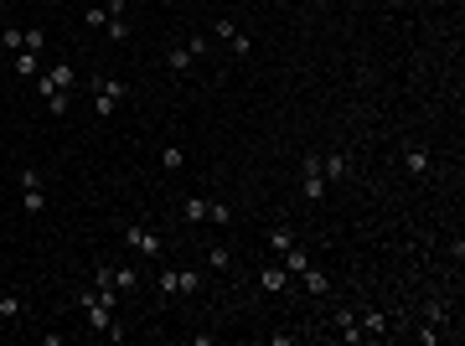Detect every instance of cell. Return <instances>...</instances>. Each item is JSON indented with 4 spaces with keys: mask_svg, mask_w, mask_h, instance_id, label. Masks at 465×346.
Returning <instances> with one entry per match:
<instances>
[{
    "mask_svg": "<svg viewBox=\"0 0 465 346\" xmlns=\"http://www.w3.org/2000/svg\"><path fill=\"white\" fill-rule=\"evenodd\" d=\"M21 212H26V218H41V212H47V191H41V186H21Z\"/></svg>",
    "mask_w": 465,
    "mask_h": 346,
    "instance_id": "obj_10",
    "label": "cell"
},
{
    "mask_svg": "<svg viewBox=\"0 0 465 346\" xmlns=\"http://www.w3.org/2000/svg\"><path fill=\"white\" fill-rule=\"evenodd\" d=\"M21 315H26V295H0V320H21Z\"/></svg>",
    "mask_w": 465,
    "mask_h": 346,
    "instance_id": "obj_13",
    "label": "cell"
},
{
    "mask_svg": "<svg viewBox=\"0 0 465 346\" xmlns=\"http://www.w3.org/2000/svg\"><path fill=\"white\" fill-rule=\"evenodd\" d=\"M264 243H269V253H284V248H290V243H295V233H290V228H284V223H274L269 233H264Z\"/></svg>",
    "mask_w": 465,
    "mask_h": 346,
    "instance_id": "obj_14",
    "label": "cell"
},
{
    "mask_svg": "<svg viewBox=\"0 0 465 346\" xmlns=\"http://www.w3.org/2000/svg\"><path fill=\"white\" fill-rule=\"evenodd\" d=\"M0 26H6V6H0Z\"/></svg>",
    "mask_w": 465,
    "mask_h": 346,
    "instance_id": "obj_30",
    "label": "cell"
},
{
    "mask_svg": "<svg viewBox=\"0 0 465 346\" xmlns=\"http://www.w3.org/2000/svg\"><path fill=\"white\" fill-rule=\"evenodd\" d=\"M212 36H217V41H228V47H233L238 57H249V47H254V41H249V36H243V31L233 26V21H228V16H223V21H212Z\"/></svg>",
    "mask_w": 465,
    "mask_h": 346,
    "instance_id": "obj_4",
    "label": "cell"
},
{
    "mask_svg": "<svg viewBox=\"0 0 465 346\" xmlns=\"http://www.w3.org/2000/svg\"><path fill=\"white\" fill-rule=\"evenodd\" d=\"M41 78H47V83H52L57 93H73V88H78V68H73L68 57H62V62H52V68L41 73Z\"/></svg>",
    "mask_w": 465,
    "mask_h": 346,
    "instance_id": "obj_5",
    "label": "cell"
},
{
    "mask_svg": "<svg viewBox=\"0 0 465 346\" xmlns=\"http://www.w3.org/2000/svg\"><path fill=\"white\" fill-rule=\"evenodd\" d=\"M155 290H161V295H176V269H161V279H155Z\"/></svg>",
    "mask_w": 465,
    "mask_h": 346,
    "instance_id": "obj_27",
    "label": "cell"
},
{
    "mask_svg": "<svg viewBox=\"0 0 465 346\" xmlns=\"http://www.w3.org/2000/svg\"><path fill=\"white\" fill-rule=\"evenodd\" d=\"M321 171H326V186H336L351 176V161L341 156V150H331V156H321Z\"/></svg>",
    "mask_w": 465,
    "mask_h": 346,
    "instance_id": "obj_7",
    "label": "cell"
},
{
    "mask_svg": "<svg viewBox=\"0 0 465 346\" xmlns=\"http://www.w3.org/2000/svg\"><path fill=\"white\" fill-rule=\"evenodd\" d=\"M166 68H171L176 78H186V73L196 68V52L186 47V41H176V47H166Z\"/></svg>",
    "mask_w": 465,
    "mask_h": 346,
    "instance_id": "obj_6",
    "label": "cell"
},
{
    "mask_svg": "<svg viewBox=\"0 0 465 346\" xmlns=\"http://www.w3.org/2000/svg\"><path fill=\"white\" fill-rule=\"evenodd\" d=\"M279 264H284V274H290V279H295V274H305V269H310V253H305L300 243H290V248H284V253H279Z\"/></svg>",
    "mask_w": 465,
    "mask_h": 346,
    "instance_id": "obj_9",
    "label": "cell"
},
{
    "mask_svg": "<svg viewBox=\"0 0 465 346\" xmlns=\"http://www.w3.org/2000/svg\"><path fill=\"white\" fill-rule=\"evenodd\" d=\"M104 11H109V6H104ZM104 31H109V41H124V36H129V21H124V11H119V16H109V26H104Z\"/></svg>",
    "mask_w": 465,
    "mask_h": 346,
    "instance_id": "obj_21",
    "label": "cell"
},
{
    "mask_svg": "<svg viewBox=\"0 0 465 346\" xmlns=\"http://www.w3.org/2000/svg\"><path fill=\"white\" fill-rule=\"evenodd\" d=\"M341 6H357V0H341Z\"/></svg>",
    "mask_w": 465,
    "mask_h": 346,
    "instance_id": "obj_33",
    "label": "cell"
},
{
    "mask_svg": "<svg viewBox=\"0 0 465 346\" xmlns=\"http://www.w3.org/2000/svg\"><path fill=\"white\" fill-rule=\"evenodd\" d=\"M0 47H6V52H21V47H26V31L6 21V26H0Z\"/></svg>",
    "mask_w": 465,
    "mask_h": 346,
    "instance_id": "obj_16",
    "label": "cell"
},
{
    "mask_svg": "<svg viewBox=\"0 0 465 346\" xmlns=\"http://www.w3.org/2000/svg\"><path fill=\"white\" fill-rule=\"evenodd\" d=\"M47 114H68V93H52L47 98Z\"/></svg>",
    "mask_w": 465,
    "mask_h": 346,
    "instance_id": "obj_29",
    "label": "cell"
},
{
    "mask_svg": "<svg viewBox=\"0 0 465 346\" xmlns=\"http://www.w3.org/2000/svg\"><path fill=\"white\" fill-rule=\"evenodd\" d=\"M295 279H300V285H305V295H326V290H331V279H326V274H321L316 264H310L305 274H295Z\"/></svg>",
    "mask_w": 465,
    "mask_h": 346,
    "instance_id": "obj_15",
    "label": "cell"
},
{
    "mask_svg": "<svg viewBox=\"0 0 465 346\" xmlns=\"http://www.w3.org/2000/svg\"><path fill=\"white\" fill-rule=\"evenodd\" d=\"M404 166H409V176H429V171H434V161H429L424 145H409V150H404Z\"/></svg>",
    "mask_w": 465,
    "mask_h": 346,
    "instance_id": "obj_8",
    "label": "cell"
},
{
    "mask_svg": "<svg viewBox=\"0 0 465 346\" xmlns=\"http://www.w3.org/2000/svg\"><path fill=\"white\" fill-rule=\"evenodd\" d=\"M83 21H88V26H99V31H104V26H109V11H104V6H94V11H83Z\"/></svg>",
    "mask_w": 465,
    "mask_h": 346,
    "instance_id": "obj_26",
    "label": "cell"
},
{
    "mask_svg": "<svg viewBox=\"0 0 465 346\" xmlns=\"http://www.w3.org/2000/svg\"><path fill=\"white\" fill-rule=\"evenodd\" d=\"M202 290V274L196 269H176V295H196Z\"/></svg>",
    "mask_w": 465,
    "mask_h": 346,
    "instance_id": "obj_17",
    "label": "cell"
},
{
    "mask_svg": "<svg viewBox=\"0 0 465 346\" xmlns=\"http://www.w3.org/2000/svg\"><path fill=\"white\" fill-rule=\"evenodd\" d=\"M274 6H290V0H274Z\"/></svg>",
    "mask_w": 465,
    "mask_h": 346,
    "instance_id": "obj_32",
    "label": "cell"
},
{
    "mask_svg": "<svg viewBox=\"0 0 465 346\" xmlns=\"http://www.w3.org/2000/svg\"><path fill=\"white\" fill-rule=\"evenodd\" d=\"M207 264H212V269H233V248H223V243L207 248Z\"/></svg>",
    "mask_w": 465,
    "mask_h": 346,
    "instance_id": "obj_23",
    "label": "cell"
},
{
    "mask_svg": "<svg viewBox=\"0 0 465 346\" xmlns=\"http://www.w3.org/2000/svg\"><path fill=\"white\" fill-rule=\"evenodd\" d=\"M47 6H62V0H47Z\"/></svg>",
    "mask_w": 465,
    "mask_h": 346,
    "instance_id": "obj_34",
    "label": "cell"
},
{
    "mask_svg": "<svg viewBox=\"0 0 465 346\" xmlns=\"http://www.w3.org/2000/svg\"><path fill=\"white\" fill-rule=\"evenodd\" d=\"M300 191H305V202H316V207L326 202V191H331V186H326L321 156H305V161H300Z\"/></svg>",
    "mask_w": 465,
    "mask_h": 346,
    "instance_id": "obj_2",
    "label": "cell"
},
{
    "mask_svg": "<svg viewBox=\"0 0 465 346\" xmlns=\"http://www.w3.org/2000/svg\"><path fill=\"white\" fill-rule=\"evenodd\" d=\"M161 166H166V171H181V166H186L181 145H166V150H161Z\"/></svg>",
    "mask_w": 465,
    "mask_h": 346,
    "instance_id": "obj_24",
    "label": "cell"
},
{
    "mask_svg": "<svg viewBox=\"0 0 465 346\" xmlns=\"http://www.w3.org/2000/svg\"><path fill=\"white\" fill-rule=\"evenodd\" d=\"M357 326H362V336H388V315L383 310H357Z\"/></svg>",
    "mask_w": 465,
    "mask_h": 346,
    "instance_id": "obj_11",
    "label": "cell"
},
{
    "mask_svg": "<svg viewBox=\"0 0 465 346\" xmlns=\"http://www.w3.org/2000/svg\"><path fill=\"white\" fill-rule=\"evenodd\" d=\"M321 6H341V0H321Z\"/></svg>",
    "mask_w": 465,
    "mask_h": 346,
    "instance_id": "obj_31",
    "label": "cell"
},
{
    "mask_svg": "<svg viewBox=\"0 0 465 346\" xmlns=\"http://www.w3.org/2000/svg\"><path fill=\"white\" fill-rule=\"evenodd\" d=\"M114 290H124V295H129V290H140V269H135V264L114 269Z\"/></svg>",
    "mask_w": 465,
    "mask_h": 346,
    "instance_id": "obj_20",
    "label": "cell"
},
{
    "mask_svg": "<svg viewBox=\"0 0 465 346\" xmlns=\"http://www.w3.org/2000/svg\"><path fill=\"white\" fill-rule=\"evenodd\" d=\"M129 98V83H119V78H94V114L99 119H114V109Z\"/></svg>",
    "mask_w": 465,
    "mask_h": 346,
    "instance_id": "obj_1",
    "label": "cell"
},
{
    "mask_svg": "<svg viewBox=\"0 0 465 346\" xmlns=\"http://www.w3.org/2000/svg\"><path fill=\"white\" fill-rule=\"evenodd\" d=\"M259 285L264 290H284V285H290V274H284V264H269V269L259 274Z\"/></svg>",
    "mask_w": 465,
    "mask_h": 346,
    "instance_id": "obj_18",
    "label": "cell"
},
{
    "mask_svg": "<svg viewBox=\"0 0 465 346\" xmlns=\"http://www.w3.org/2000/svg\"><path fill=\"white\" fill-rule=\"evenodd\" d=\"M119 233H124V248H135V253H145V258H161V253H166V243H161L145 223H124Z\"/></svg>",
    "mask_w": 465,
    "mask_h": 346,
    "instance_id": "obj_3",
    "label": "cell"
},
{
    "mask_svg": "<svg viewBox=\"0 0 465 346\" xmlns=\"http://www.w3.org/2000/svg\"><path fill=\"white\" fill-rule=\"evenodd\" d=\"M36 73H41V52L21 47V52H16V78H36Z\"/></svg>",
    "mask_w": 465,
    "mask_h": 346,
    "instance_id": "obj_12",
    "label": "cell"
},
{
    "mask_svg": "<svg viewBox=\"0 0 465 346\" xmlns=\"http://www.w3.org/2000/svg\"><path fill=\"white\" fill-rule=\"evenodd\" d=\"M207 218H212L217 228H228V223H233V207H228V202H207Z\"/></svg>",
    "mask_w": 465,
    "mask_h": 346,
    "instance_id": "obj_22",
    "label": "cell"
},
{
    "mask_svg": "<svg viewBox=\"0 0 465 346\" xmlns=\"http://www.w3.org/2000/svg\"><path fill=\"white\" fill-rule=\"evenodd\" d=\"M331 326H336V331H351V326H357V310H336V315H331Z\"/></svg>",
    "mask_w": 465,
    "mask_h": 346,
    "instance_id": "obj_25",
    "label": "cell"
},
{
    "mask_svg": "<svg viewBox=\"0 0 465 346\" xmlns=\"http://www.w3.org/2000/svg\"><path fill=\"white\" fill-rule=\"evenodd\" d=\"M26 47H31V52H41V47H47V31L31 26V31H26Z\"/></svg>",
    "mask_w": 465,
    "mask_h": 346,
    "instance_id": "obj_28",
    "label": "cell"
},
{
    "mask_svg": "<svg viewBox=\"0 0 465 346\" xmlns=\"http://www.w3.org/2000/svg\"><path fill=\"white\" fill-rule=\"evenodd\" d=\"M181 218L186 223H207V197H186L181 202Z\"/></svg>",
    "mask_w": 465,
    "mask_h": 346,
    "instance_id": "obj_19",
    "label": "cell"
}]
</instances>
